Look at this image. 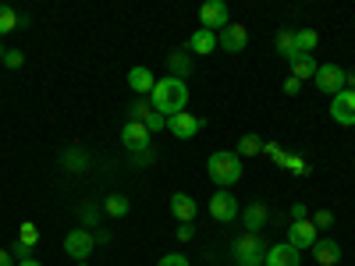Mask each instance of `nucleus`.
I'll return each instance as SVG.
<instances>
[{
  "mask_svg": "<svg viewBox=\"0 0 355 266\" xmlns=\"http://www.w3.org/2000/svg\"><path fill=\"white\" fill-rule=\"evenodd\" d=\"M150 103H153V110L157 114H164V117H174V114H185V107H189V85L182 82V78H157V85H153V93H150Z\"/></svg>",
  "mask_w": 355,
  "mask_h": 266,
  "instance_id": "obj_1",
  "label": "nucleus"
},
{
  "mask_svg": "<svg viewBox=\"0 0 355 266\" xmlns=\"http://www.w3.org/2000/svg\"><path fill=\"white\" fill-rule=\"evenodd\" d=\"M206 174L214 177V185L231 188L242 177V157L239 153H227V150H217L210 160H206Z\"/></svg>",
  "mask_w": 355,
  "mask_h": 266,
  "instance_id": "obj_2",
  "label": "nucleus"
},
{
  "mask_svg": "<svg viewBox=\"0 0 355 266\" xmlns=\"http://www.w3.org/2000/svg\"><path fill=\"white\" fill-rule=\"evenodd\" d=\"M231 252H234V266H263V259H266L263 238L252 231H242L239 238H234Z\"/></svg>",
  "mask_w": 355,
  "mask_h": 266,
  "instance_id": "obj_3",
  "label": "nucleus"
},
{
  "mask_svg": "<svg viewBox=\"0 0 355 266\" xmlns=\"http://www.w3.org/2000/svg\"><path fill=\"white\" fill-rule=\"evenodd\" d=\"M93 249H96V234H93V231L75 227V231H68V234H64V252H68L71 259L85 263L89 256H93Z\"/></svg>",
  "mask_w": 355,
  "mask_h": 266,
  "instance_id": "obj_4",
  "label": "nucleus"
},
{
  "mask_svg": "<svg viewBox=\"0 0 355 266\" xmlns=\"http://www.w3.org/2000/svg\"><path fill=\"white\" fill-rule=\"evenodd\" d=\"M210 217L214 220H220V224H231L234 217H242V206H239V199H234L227 188H217L214 195H210Z\"/></svg>",
  "mask_w": 355,
  "mask_h": 266,
  "instance_id": "obj_5",
  "label": "nucleus"
},
{
  "mask_svg": "<svg viewBox=\"0 0 355 266\" xmlns=\"http://www.w3.org/2000/svg\"><path fill=\"white\" fill-rule=\"evenodd\" d=\"M199 21H202V28H210V33H220L224 25H231V11H227L224 0H206L199 8Z\"/></svg>",
  "mask_w": 355,
  "mask_h": 266,
  "instance_id": "obj_6",
  "label": "nucleus"
},
{
  "mask_svg": "<svg viewBox=\"0 0 355 266\" xmlns=\"http://www.w3.org/2000/svg\"><path fill=\"white\" fill-rule=\"evenodd\" d=\"M316 242H320V231L313 227V220H291V227H288V245H291V249L306 252V249H313Z\"/></svg>",
  "mask_w": 355,
  "mask_h": 266,
  "instance_id": "obj_7",
  "label": "nucleus"
},
{
  "mask_svg": "<svg viewBox=\"0 0 355 266\" xmlns=\"http://www.w3.org/2000/svg\"><path fill=\"white\" fill-rule=\"evenodd\" d=\"M331 117L345 128L355 125V89H341V93L331 100Z\"/></svg>",
  "mask_w": 355,
  "mask_h": 266,
  "instance_id": "obj_8",
  "label": "nucleus"
},
{
  "mask_svg": "<svg viewBox=\"0 0 355 266\" xmlns=\"http://www.w3.org/2000/svg\"><path fill=\"white\" fill-rule=\"evenodd\" d=\"M313 82H316L320 93H331V96H338L341 89H345V68H338V64H320Z\"/></svg>",
  "mask_w": 355,
  "mask_h": 266,
  "instance_id": "obj_9",
  "label": "nucleus"
},
{
  "mask_svg": "<svg viewBox=\"0 0 355 266\" xmlns=\"http://www.w3.org/2000/svg\"><path fill=\"white\" fill-rule=\"evenodd\" d=\"M150 128L146 125H139V121H125V128H121V142H125V150H132V153H146L150 150Z\"/></svg>",
  "mask_w": 355,
  "mask_h": 266,
  "instance_id": "obj_10",
  "label": "nucleus"
},
{
  "mask_svg": "<svg viewBox=\"0 0 355 266\" xmlns=\"http://www.w3.org/2000/svg\"><path fill=\"white\" fill-rule=\"evenodd\" d=\"M245 43H249V28L239 25V21H234V25H224V28H220V36H217V46L227 50V53H242Z\"/></svg>",
  "mask_w": 355,
  "mask_h": 266,
  "instance_id": "obj_11",
  "label": "nucleus"
},
{
  "mask_svg": "<svg viewBox=\"0 0 355 266\" xmlns=\"http://www.w3.org/2000/svg\"><path fill=\"white\" fill-rule=\"evenodd\" d=\"M199 117L196 114H174V117H167V132L174 135V139H196L199 135Z\"/></svg>",
  "mask_w": 355,
  "mask_h": 266,
  "instance_id": "obj_12",
  "label": "nucleus"
},
{
  "mask_svg": "<svg viewBox=\"0 0 355 266\" xmlns=\"http://www.w3.org/2000/svg\"><path fill=\"white\" fill-rule=\"evenodd\" d=\"M132 121L146 125V128H150V135H153V132H160V128H167V117H164V114H157V110H153V103H132Z\"/></svg>",
  "mask_w": 355,
  "mask_h": 266,
  "instance_id": "obj_13",
  "label": "nucleus"
},
{
  "mask_svg": "<svg viewBox=\"0 0 355 266\" xmlns=\"http://www.w3.org/2000/svg\"><path fill=\"white\" fill-rule=\"evenodd\" d=\"M299 263H302L299 249H291L288 242L270 245V249H266V259H263V266H299Z\"/></svg>",
  "mask_w": 355,
  "mask_h": 266,
  "instance_id": "obj_14",
  "label": "nucleus"
},
{
  "mask_svg": "<svg viewBox=\"0 0 355 266\" xmlns=\"http://www.w3.org/2000/svg\"><path fill=\"white\" fill-rule=\"evenodd\" d=\"M171 213H174V220L192 224L196 213H199V202H196L192 195H185V192H174V195H171Z\"/></svg>",
  "mask_w": 355,
  "mask_h": 266,
  "instance_id": "obj_15",
  "label": "nucleus"
},
{
  "mask_svg": "<svg viewBox=\"0 0 355 266\" xmlns=\"http://www.w3.org/2000/svg\"><path fill=\"white\" fill-rule=\"evenodd\" d=\"M309 252H313L316 266H334V263L341 259V245H338V242H331V238H320Z\"/></svg>",
  "mask_w": 355,
  "mask_h": 266,
  "instance_id": "obj_16",
  "label": "nucleus"
},
{
  "mask_svg": "<svg viewBox=\"0 0 355 266\" xmlns=\"http://www.w3.org/2000/svg\"><path fill=\"white\" fill-rule=\"evenodd\" d=\"M189 50L199 53V57H210L217 50V33H210V28H196V33L189 36Z\"/></svg>",
  "mask_w": 355,
  "mask_h": 266,
  "instance_id": "obj_17",
  "label": "nucleus"
},
{
  "mask_svg": "<svg viewBox=\"0 0 355 266\" xmlns=\"http://www.w3.org/2000/svg\"><path fill=\"white\" fill-rule=\"evenodd\" d=\"M128 85H132V93H139V96H146V93H153V85H157V78H153V71L150 68H132L128 71Z\"/></svg>",
  "mask_w": 355,
  "mask_h": 266,
  "instance_id": "obj_18",
  "label": "nucleus"
},
{
  "mask_svg": "<svg viewBox=\"0 0 355 266\" xmlns=\"http://www.w3.org/2000/svg\"><path fill=\"white\" fill-rule=\"evenodd\" d=\"M291 64V78H299V82H309V78H316V57H309V53H299L295 61H288Z\"/></svg>",
  "mask_w": 355,
  "mask_h": 266,
  "instance_id": "obj_19",
  "label": "nucleus"
},
{
  "mask_svg": "<svg viewBox=\"0 0 355 266\" xmlns=\"http://www.w3.org/2000/svg\"><path fill=\"white\" fill-rule=\"evenodd\" d=\"M242 224H245V231L259 234V227L266 224V206L263 202H249L245 210H242Z\"/></svg>",
  "mask_w": 355,
  "mask_h": 266,
  "instance_id": "obj_20",
  "label": "nucleus"
},
{
  "mask_svg": "<svg viewBox=\"0 0 355 266\" xmlns=\"http://www.w3.org/2000/svg\"><path fill=\"white\" fill-rule=\"evenodd\" d=\"M167 68H171V78H182V82H185V75L192 71L189 53H185V50H171V53H167Z\"/></svg>",
  "mask_w": 355,
  "mask_h": 266,
  "instance_id": "obj_21",
  "label": "nucleus"
},
{
  "mask_svg": "<svg viewBox=\"0 0 355 266\" xmlns=\"http://www.w3.org/2000/svg\"><path fill=\"white\" fill-rule=\"evenodd\" d=\"M277 53L284 61H295L299 57V46H295V28H281L277 33Z\"/></svg>",
  "mask_w": 355,
  "mask_h": 266,
  "instance_id": "obj_22",
  "label": "nucleus"
},
{
  "mask_svg": "<svg viewBox=\"0 0 355 266\" xmlns=\"http://www.w3.org/2000/svg\"><path fill=\"white\" fill-rule=\"evenodd\" d=\"M316 43H320L316 28H295V46H299V53H309V57H313Z\"/></svg>",
  "mask_w": 355,
  "mask_h": 266,
  "instance_id": "obj_23",
  "label": "nucleus"
},
{
  "mask_svg": "<svg viewBox=\"0 0 355 266\" xmlns=\"http://www.w3.org/2000/svg\"><path fill=\"white\" fill-rule=\"evenodd\" d=\"M239 157H256V153H263V139L256 135V132H249V135H242L239 139V150H234Z\"/></svg>",
  "mask_w": 355,
  "mask_h": 266,
  "instance_id": "obj_24",
  "label": "nucleus"
},
{
  "mask_svg": "<svg viewBox=\"0 0 355 266\" xmlns=\"http://www.w3.org/2000/svg\"><path fill=\"white\" fill-rule=\"evenodd\" d=\"M128 210H132V202L125 195H107V202H103V213L107 217H125Z\"/></svg>",
  "mask_w": 355,
  "mask_h": 266,
  "instance_id": "obj_25",
  "label": "nucleus"
},
{
  "mask_svg": "<svg viewBox=\"0 0 355 266\" xmlns=\"http://www.w3.org/2000/svg\"><path fill=\"white\" fill-rule=\"evenodd\" d=\"M18 11L15 8H8V4H0V36H8V33H15L18 28Z\"/></svg>",
  "mask_w": 355,
  "mask_h": 266,
  "instance_id": "obj_26",
  "label": "nucleus"
},
{
  "mask_svg": "<svg viewBox=\"0 0 355 266\" xmlns=\"http://www.w3.org/2000/svg\"><path fill=\"white\" fill-rule=\"evenodd\" d=\"M18 242H21V245H28V249H36V242H40V227H36L33 220L18 224Z\"/></svg>",
  "mask_w": 355,
  "mask_h": 266,
  "instance_id": "obj_27",
  "label": "nucleus"
},
{
  "mask_svg": "<svg viewBox=\"0 0 355 266\" xmlns=\"http://www.w3.org/2000/svg\"><path fill=\"white\" fill-rule=\"evenodd\" d=\"M281 167H288V170H291V174H299V177H302V174H309V170H313V163H309V160H302V157H295V153H288V157H284V163H281Z\"/></svg>",
  "mask_w": 355,
  "mask_h": 266,
  "instance_id": "obj_28",
  "label": "nucleus"
},
{
  "mask_svg": "<svg viewBox=\"0 0 355 266\" xmlns=\"http://www.w3.org/2000/svg\"><path fill=\"white\" fill-rule=\"evenodd\" d=\"M78 217H82V227H96V220H100V206H82Z\"/></svg>",
  "mask_w": 355,
  "mask_h": 266,
  "instance_id": "obj_29",
  "label": "nucleus"
},
{
  "mask_svg": "<svg viewBox=\"0 0 355 266\" xmlns=\"http://www.w3.org/2000/svg\"><path fill=\"white\" fill-rule=\"evenodd\" d=\"M331 224H334V213H331V210H316V213H313V227H316V231H320V227H331Z\"/></svg>",
  "mask_w": 355,
  "mask_h": 266,
  "instance_id": "obj_30",
  "label": "nucleus"
},
{
  "mask_svg": "<svg viewBox=\"0 0 355 266\" xmlns=\"http://www.w3.org/2000/svg\"><path fill=\"white\" fill-rule=\"evenodd\" d=\"M61 160H64V167H75V170H82V167H85V157H82L78 150H68Z\"/></svg>",
  "mask_w": 355,
  "mask_h": 266,
  "instance_id": "obj_31",
  "label": "nucleus"
},
{
  "mask_svg": "<svg viewBox=\"0 0 355 266\" xmlns=\"http://www.w3.org/2000/svg\"><path fill=\"white\" fill-rule=\"evenodd\" d=\"M4 64H8V68H21V64H25V53H21V50H8V53H4Z\"/></svg>",
  "mask_w": 355,
  "mask_h": 266,
  "instance_id": "obj_32",
  "label": "nucleus"
},
{
  "mask_svg": "<svg viewBox=\"0 0 355 266\" xmlns=\"http://www.w3.org/2000/svg\"><path fill=\"white\" fill-rule=\"evenodd\" d=\"M157 266H189V259H185L182 252H171V256H164Z\"/></svg>",
  "mask_w": 355,
  "mask_h": 266,
  "instance_id": "obj_33",
  "label": "nucleus"
},
{
  "mask_svg": "<svg viewBox=\"0 0 355 266\" xmlns=\"http://www.w3.org/2000/svg\"><path fill=\"white\" fill-rule=\"evenodd\" d=\"M281 89H284V96H299V89H302V82H299V78H291V75H288Z\"/></svg>",
  "mask_w": 355,
  "mask_h": 266,
  "instance_id": "obj_34",
  "label": "nucleus"
},
{
  "mask_svg": "<svg viewBox=\"0 0 355 266\" xmlns=\"http://www.w3.org/2000/svg\"><path fill=\"white\" fill-rule=\"evenodd\" d=\"M192 238H196V227H192V224L178 227V242H192Z\"/></svg>",
  "mask_w": 355,
  "mask_h": 266,
  "instance_id": "obj_35",
  "label": "nucleus"
},
{
  "mask_svg": "<svg viewBox=\"0 0 355 266\" xmlns=\"http://www.w3.org/2000/svg\"><path fill=\"white\" fill-rule=\"evenodd\" d=\"M11 256H18V259H33V249L21 245V242H15V245H11Z\"/></svg>",
  "mask_w": 355,
  "mask_h": 266,
  "instance_id": "obj_36",
  "label": "nucleus"
},
{
  "mask_svg": "<svg viewBox=\"0 0 355 266\" xmlns=\"http://www.w3.org/2000/svg\"><path fill=\"white\" fill-rule=\"evenodd\" d=\"M0 266H18L15 256H11V249H0Z\"/></svg>",
  "mask_w": 355,
  "mask_h": 266,
  "instance_id": "obj_37",
  "label": "nucleus"
},
{
  "mask_svg": "<svg viewBox=\"0 0 355 266\" xmlns=\"http://www.w3.org/2000/svg\"><path fill=\"white\" fill-rule=\"evenodd\" d=\"M291 220H306V206H302V202L291 206Z\"/></svg>",
  "mask_w": 355,
  "mask_h": 266,
  "instance_id": "obj_38",
  "label": "nucleus"
},
{
  "mask_svg": "<svg viewBox=\"0 0 355 266\" xmlns=\"http://www.w3.org/2000/svg\"><path fill=\"white\" fill-rule=\"evenodd\" d=\"M18 266H43L40 259H18Z\"/></svg>",
  "mask_w": 355,
  "mask_h": 266,
  "instance_id": "obj_39",
  "label": "nucleus"
},
{
  "mask_svg": "<svg viewBox=\"0 0 355 266\" xmlns=\"http://www.w3.org/2000/svg\"><path fill=\"white\" fill-rule=\"evenodd\" d=\"M345 85H352V89H355V71H345Z\"/></svg>",
  "mask_w": 355,
  "mask_h": 266,
  "instance_id": "obj_40",
  "label": "nucleus"
},
{
  "mask_svg": "<svg viewBox=\"0 0 355 266\" xmlns=\"http://www.w3.org/2000/svg\"><path fill=\"white\" fill-rule=\"evenodd\" d=\"M4 53H8V50H4V46H0V61H4Z\"/></svg>",
  "mask_w": 355,
  "mask_h": 266,
  "instance_id": "obj_41",
  "label": "nucleus"
},
{
  "mask_svg": "<svg viewBox=\"0 0 355 266\" xmlns=\"http://www.w3.org/2000/svg\"><path fill=\"white\" fill-rule=\"evenodd\" d=\"M78 266H89V263H78Z\"/></svg>",
  "mask_w": 355,
  "mask_h": 266,
  "instance_id": "obj_42",
  "label": "nucleus"
}]
</instances>
